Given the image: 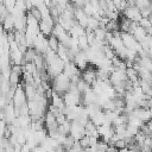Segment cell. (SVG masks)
I'll return each instance as SVG.
<instances>
[{
	"label": "cell",
	"mask_w": 152,
	"mask_h": 152,
	"mask_svg": "<svg viewBox=\"0 0 152 152\" xmlns=\"http://www.w3.org/2000/svg\"><path fill=\"white\" fill-rule=\"evenodd\" d=\"M63 68H64V63L56 56L49 64L45 65V71H46V74L50 76V78H51V77L53 78L55 76L62 74Z\"/></svg>",
	"instance_id": "cell-1"
},
{
	"label": "cell",
	"mask_w": 152,
	"mask_h": 152,
	"mask_svg": "<svg viewBox=\"0 0 152 152\" xmlns=\"http://www.w3.org/2000/svg\"><path fill=\"white\" fill-rule=\"evenodd\" d=\"M27 102L26 100V96H25V93H24V88L23 86L19 83L17 87H15V90H14V95L12 97V103L14 106V108H20L23 106H25Z\"/></svg>",
	"instance_id": "cell-2"
},
{
	"label": "cell",
	"mask_w": 152,
	"mask_h": 152,
	"mask_svg": "<svg viewBox=\"0 0 152 152\" xmlns=\"http://www.w3.org/2000/svg\"><path fill=\"white\" fill-rule=\"evenodd\" d=\"M122 14H124V18H126V19L129 20V21L139 23V21L141 20L140 11H139L135 6H133V7H128V6H127V7L124 10Z\"/></svg>",
	"instance_id": "cell-3"
},
{
	"label": "cell",
	"mask_w": 152,
	"mask_h": 152,
	"mask_svg": "<svg viewBox=\"0 0 152 152\" xmlns=\"http://www.w3.org/2000/svg\"><path fill=\"white\" fill-rule=\"evenodd\" d=\"M81 80L86 82L88 86H91L95 80H96V71L91 68H87L82 74H81Z\"/></svg>",
	"instance_id": "cell-4"
},
{
	"label": "cell",
	"mask_w": 152,
	"mask_h": 152,
	"mask_svg": "<svg viewBox=\"0 0 152 152\" xmlns=\"http://www.w3.org/2000/svg\"><path fill=\"white\" fill-rule=\"evenodd\" d=\"M4 110V114H5V122L7 125H10L17 116H15V113H14V106L12 102H10L8 104H6V107L2 109Z\"/></svg>",
	"instance_id": "cell-5"
},
{
	"label": "cell",
	"mask_w": 152,
	"mask_h": 152,
	"mask_svg": "<svg viewBox=\"0 0 152 152\" xmlns=\"http://www.w3.org/2000/svg\"><path fill=\"white\" fill-rule=\"evenodd\" d=\"M51 104L52 106H55L57 109H59L61 112L63 110V108L65 107L64 106V102H63V99H62V96L61 95H58L57 93H55V91H52V96H51Z\"/></svg>",
	"instance_id": "cell-6"
},
{
	"label": "cell",
	"mask_w": 152,
	"mask_h": 152,
	"mask_svg": "<svg viewBox=\"0 0 152 152\" xmlns=\"http://www.w3.org/2000/svg\"><path fill=\"white\" fill-rule=\"evenodd\" d=\"M132 36H133V38L140 44V43H142L144 40H145V38H146V31L142 28V27H140V26H138L134 31H133V33H132Z\"/></svg>",
	"instance_id": "cell-7"
},
{
	"label": "cell",
	"mask_w": 152,
	"mask_h": 152,
	"mask_svg": "<svg viewBox=\"0 0 152 152\" xmlns=\"http://www.w3.org/2000/svg\"><path fill=\"white\" fill-rule=\"evenodd\" d=\"M1 26H2V28H4L6 32H11V31L14 28V18H13L11 14H8V15L5 18V20L1 23Z\"/></svg>",
	"instance_id": "cell-8"
},
{
	"label": "cell",
	"mask_w": 152,
	"mask_h": 152,
	"mask_svg": "<svg viewBox=\"0 0 152 152\" xmlns=\"http://www.w3.org/2000/svg\"><path fill=\"white\" fill-rule=\"evenodd\" d=\"M24 88V93H25V96H26V100L30 101V100H33L34 95H36V86H32V84H24L23 86Z\"/></svg>",
	"instance_id": "cell-9"
},
{
	"label": "cell",
	"mask_w": 152,
	"mask_h": 152,
	"mask_svg": "<svg viewBox=\"0 0 152 152\" xmlns=\"http://www.w3.org/2000/svg\"><path fill=\"white\" fill-rule=\"evenodd\" d=\"M32 137H33V140L36 141V144H37V145H40V144H42V142L44 141V139H45V138L48 137L46 129H45V128H43V129H40V131L33 132Z\"/></svg>",
	"instance_id": "cell-10"
},
{
	"label": "cell",
	"mask_w": 152,
	"mask_h": 152,
	"mask_svg": "<svg viewBox=\"0 0 152 152\" xmlns=\"http://www.w3.org/2000/svg\"><path fill=\"white\" fill-rule=\"evenodd\" d=\"M48 39V46H49V49L50 50H52V51H57V48H58V40H57V38L56 37H53L52 34H50L49 36V38H46Z\"/></svg>",
	"instance_id": "cell-11"
},
{
	"label": "cell",
	"mask_w": 152,
	"mask_h": 152,
	"mask_svg": "<svg viewBox=\"0 0 152 152\" xmlns=\"http://www.w3.org/2000/svg\"><path fill=\"white\" fill-rule=\"evenodd\" d=\"M57 132L59 134H63V135H69V132H70V122L66 120L63 125L57 126Z\"/></svg>",
	"instance_id": "cell-12"
},
{
	"label": "cell",
	"mask_w": 152,
	"mask_h": 152,
	"mask_svg": "<svg viewBox=\"0 0 152 152\" xmlns=\"http://www.w3.org/2000/svg\"><path fill=\"white\" fill-rule=\"evenodd\" d=\"M19 81H20V75L19 74H15L13 71H11L10 76H8V83L10 86L12 87H17L19 84Z\"/></svg>",
	"instance_id": "cell-13"
},
{
	"label": "cell",
	"mask_w": 152,
	"mask_h": 152,
	"mask_svg": "<svg viewBox=\"0 0 152 152\" xmlns=\"http://www.w3.org/2000/svg\"><path fill=\"white\" fill-rule=\"evenodd\" d=\"M94 37L96 40H100V42H104V38H106V30L104 28H95L94 31Z\"/></svg>",
	"instance_id": "cell-14"
},
{
	"label": "cell",
	"mask_w": 152,
	"mask_h": 152,
	"mask_svg": "<svg viewBox=\"0 0 152 152\" xmlns=\"http://www.w3.org/2000/svg\"><path fill=\"white\" fill-rule=\"evenodd\" d=\"M21 68H23V72H27V74H31V75L37 70L33 62H26L24 65H21Z\"/></svg>",
	"instance_id": "cell-15"
},
{
	"label": "cell",
	"mask_w": 152,
	"mask_h": 152,
	"mask_svg": "<svg viewBox=\"0 0 152 152\" xmlns=\"http://www.w3.org/2000/svg\"><path fill=\"white\" fill-rule=\"evenodd\" d=\"M134 6L138 8V10H142V8H147V7H151V2L148 0H137L134 1Z\"/></svg>",
	"instance_id": "cell-16"
},
{
	"label": "cell",
	"mask_w": 152,
	"mask_h": 152,
	"mask_svg": "<svg viewBox=\"0 0 152 152\" xmlns=\"http://www.w3.org/2000/svg\"><path fill=\"white\" fill-rule=\"evenodd\" d=\"M151 19H152V15H151L150 18H141V20L138 23V25H139L140 27H142V28L152 27V21H151Z\"/></svg>",
	"instance_id": "cell-17"
},
{
	"label": "cell",
	"mask_w": 152,
	"mask_h": 152,
	"mask_svg": "<svg viewBox=\"0 0 152 152\" xmlns=\"http://www.w3.org/2000/svg\"><path fill=\"white\" fill-rule=\"evenodd\" d=\"M76 88H77V90L82 94V93H84L86 90H88L89 88H90V86H88L86 82H83L81 78L77 81V83H76Z\"/></svg>",
	"instance_id": "cell-18"
},
{
	"label": "cell",
	"mask_w": 152,
	"mask_h": 152,
	"mask_svg": "<svg viewBox=\"0 0 152 152\" xmlns=\"http://www.w3.org/2000/svg\"><path fill=\"white\" fill-rule=\"evenodd\" d=\"M2 4H4V6H5V8H6V11L11 14L12 11L14 10L15 1H14V0H6V1H2Z\"/></svg>",
	"instance_id": "cell-19"
},
{
	"label": "cell",
	"mask_w": 152,
	"mask_h": 152,
	"mask_svg": "<svg viewBox=\"0 0 152 152\" xmlns=\"http://www.w3.org/2000/svg\"><path fill=\"white\" fill-rule=\"evenodd\" d=\"M78 144H80V146H81L82 148L88 147V146H89V137H87V135L82 137V138L78 140Z\"/></svg>",
	"instance_id": "cell-20"
},
{
	"label": "cell",
	"mask_w": 152,
	"mask_h": 152,
	"mask_svg": "<svg viewBox=\"0 0 152 152\" xmlns=\"http://www.w3.org/2000/svg\"><path fill=\"white\" fill-rule=\"evenodd\" d=\"M128 145H127V141L126 140H118L115 144H114V147L116 148V150H121V148H125V147H127Z\"/></svg>",
	"instance_id": "cell-21"
},
{
	"label": "cell",
	"mask_w": 152,
	"mask_h": 152,
	"mask_svg": "<svg viewBox=\"0 0 152 152\" xmlns=\"http://www.w3.org/2000/svg\"><path fill=\"white\" fill-rule=\"evenodd\" d=\"M30 13H31V15L36 19V20H38V21H40V19H42V15H40V12L37 10V8H34V7H32V10L30 11Z\"/></svg>",
	"instance_id": "cell-22"
},
{
	"label": "cell",
	"mask_w": 152,
	"mask_h": 152,
	"mask_svg": "<svg viewBox=\"0 0 152 152\" xmlns=\"http://www.w3.org/2000/svg\"><path fill=\"white\" fill-rule=\"evenodd\" d=\"M17 10L21 11V12H25L26 11V7H25V1L24 0H19V1H15V6H14Z\"/></svg>",
	"instance_id": "cell-23"
},
{
	"label": "cell",
	"mask_w": 152,
	"mask_h": 152,
	"mask_svg": "<svg viewBox=\"0 0 152 152\" xmlns=\"http://www.w3.org/2000/svg\"><path fill=\"white\" fill-rule=\"evenodd\" d=\"M11 71L21 75V72H23V68H21V65H15V64H13V65L11 66Z\"/></svg>",
	"instance_id": "cell-24"
},
{
	"label": "cell",
	"mask_w": 152,
	"mask_h": 152,
	"mask_svg": "<svg viewBox=\"0 0 152 152\" xmlns=\"http://www.w3.org/2000/svg\"><path fill=\"white\" fill-rule=\"evenodd\" d=\"M99 139L95 138V137H89V146H95L97 144Z\"/></svg>",
	"instance_id": "cell-25"
},
{
	"label": "cell",
	"mask_w": 152,
	"mask_h": 152,
	"mask_svg": "<svg viewBox=\"0 0 152 152\" xmlns=\"http://www.w3.org/2000/svg\"><path fill=\"white\" fill-rule=\"evenodd\" d=\"M20 152H31V148H30L26 144H24V145H21V147H20Z\"/></svg>",
	"instance_id": "cell-26"
},
{
	"label": "cell",
	"mask_w": 152,
	"mask_h": 152,
	"mask_svg": "<svg viewBox=\"0 0 152 152\" xmlns=\"http://www.w3.org/2000/svg\"><path fill=\"white\" fill-rule=\"evenodd\" d=\"M106 152H118V150H116L115 147H113V146H109V147L106 150Z\"/></svg>",
	"instance_id": "cell-27"
},
{
	"label": "cell",
	"mask_w": 152,
	"mask_h": 152,
	"mask_svg": "<svg viewBox=\"0 0 152 152\" xmlns=\"http://www.w3.org/2000/svg\"><path fill=\"white\" fill-rule=\"evenodd\" d=\"M20 147H21V146L17 144V145L14 146V151H13V152H20Z\"/></svg>",
	"instance_id": "cell-28"
},
{
	"label": "cell",
	"mask_w": 152,
	"mask_h": 152,
	"mask_svg": "<svg viewBox=\"0 0 152 152\" xmlns=\"http://www.w3.org/2000/svg\"><path fill=\"white\" fill-rule=\"evenodd\" d=\"M150 152H151V151H150Z\"/></svg>",
	"instance_id": "cell-29"
}]
</instances>
